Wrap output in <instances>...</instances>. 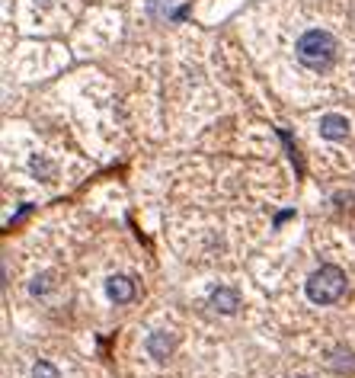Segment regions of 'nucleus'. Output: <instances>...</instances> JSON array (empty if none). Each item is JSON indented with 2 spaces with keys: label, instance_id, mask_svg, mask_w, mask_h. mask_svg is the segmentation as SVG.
<instances>
[{
  "label": "nucleus",
  "instance_id": "obj_11",
  "mask_svg": "<svg viewBox=\"0 0 355 378\" xmlns=\"http://www.w3.org/2000/svg\"><path fill=\"white\" fill-rule=\"evenodd\" d=\"M35 3H42V7H51V0H35Z\"/></svg>",
  "mask_w": 355,
  "mask_h": 378
},
{
  "label": "nucleus",
  "instance_id": "obj_8",
  "mask_svg": "<svg viewBox=\"0 0 355 378\" xmlns=\"http://www.w3.org/2000/svg\"><path fill=\"white\" fill-rule=\"evenodd\" d=\"M29 173H33L35 180H42V183H49V180L55 177V164H51L49 157H42V154H39V157L29 160Z\"/></svg>",
  "mask_w": 355,
  "mask_h": 378
},
{
  "label": "nucleus",
  "instance_id": "obj_9",
  "mask_svg": "<svg viewBox=\"0 0 355 378\" xmlns=\"http://www.w3.org/2000/svg\"><path fill=\"white\" fill-rule=\"evenodd\" d=\"M51 289H55V279H51V273H42V276H35L33 282H29V295H33V298H45Z\"/></svg>",
  "mask_w": 355,
  "mask_h": 378
},
{
  "label": "nucleus",
  "instance_id": "obj_10",
  "mask_svg": "<svg viewBox=\"0 0 355 378\" xmlns=\"http://www.w3.org/2000/svg\"><path fill=\"white\" fill-rule=\"evenodd\" d=\"M33 378H61V372H58V366H51L49 359H39L33 366Z\"/></svg>",
  "mask_w": 355,
  "mask_h": 378
},
{
  "label": "nucleus",
  "instance_id": "obj_5",
  "mask_svg": "<svg viewBox=\"0 0 355 378\" xmlns=\"http://www.w3.org/2000/svg\"><path fill=\"white\" fill-rule=\"evenodd\" d=\"M208 304H211V311H218V314H234L240 308V292L231 286H218L215 292H211V298H208Z\"/></svg>",
  "mask_w": 355,
  "mask_h": 378
},
{
  "label": "nucleus",
  "instance_id": "obj_2",
  "mask_svg": "<svg viewBox=\"0 0 355 378\" xmlns=\"http://www.w3.org/2000/svg\"><path fill=\"white\" fill-rule=\"evenodd\" d=\"M346 286H349V279H346V273L339 266H333V263H323L320 269H314L311 276H307V286H304V292H307V298L314 304H336L343 295H346Z\"/></svg>",
  "mask_w": 355,
  "mask_h": 378
},
{
  "label": "nucleus",
  "instance_id": "obj_4",
  "mask_svg": "<svg viewBox=\"0 0 355 378\" xmlns=\"http://www.w3.org/2000/svg\"><path fill=\"white\" fill-rule=\"evenodd\" d=\"M106 295H109V302H116V304H128L135 302V295H138V289H135V279L132 276H109L106 279Z\"/></svg>",
  "mask_w": 355,
  "mask_h": 378
},
{
  "label": "nucleus",
  "instance_id": "obj_1",
  "mask_svg": "<svg viewBox=\"0 0 355 378\" xmlns=\"http://www.w3.org/2000/svg\"><path fill=\"white\" fill-rule=\"evenodd\" d=\"M295 55L307 71L327 74L339 58V42L333 39V33H327V29H307V33H301V39L295 42Z\"/></svg>",
  "mask_w": 355,
  "mask_h": 378
},
{
  "label": "nucleus",
  "instance_id": "obj_7",
  "mask_svg": "<svg viewBox=\"0 0 355 378\" xmlns=\"http://www.w3.org/2000/svg\"><path fill=\"white\" fill-rule=\"evenodd\" d=\"M327 366H330L333 372H339V375H352L355 372V350H349L346 343L333 346L330 353H327Z\"/></svg>",
  "mask_w": 355,
  "mask_h": 378
},
{
  "label": "nucleus",
  "instance_id": "obj_3",
  "mask_svg": "<svg viewBox=\"0 0 355 378\" xmlns=\"http://www.w3.org/2000/svg\"><path fill=\"white\" fill-rule=\"evenodd\" d=\"M144 350H148L150 359L164 366L176 350V334H170V330H154V334H148V340H144Z\"/></svg>",
  "mask_w": 355,
  "mask_h": 378
},
{
  "label": "nucleus",
  "instance_id": "obj_6",
  "mask_svg": "<svg viewBox=\"0 0 355 378\" xmlns=\"http://www.w3.org/2000/svg\"><path fill=\"white\" fill-rule=\"evenodd\" d=\"M349 135V119L339 116V112H327V116H320V138H327V141H343Z\"/></svg>",
  "mask_w": 355,
  "mask_h": 378
},
{
  "label": "nucleus",
  "instance_id": "obj_12",
  "mask_svg": "<svg viewBox=\"0 0 355 378\" xmlns=\"http://www.w3.org/2000/svg\"><path fill=\"white\" fill-rule=\"evenodd\" d=\"M297 378H311V375H297Z\"/></svg>",
  "mask_w": 355,
  "mask_h": 378
}]
</instances>
